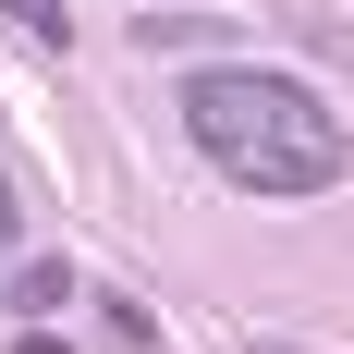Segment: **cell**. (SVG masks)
I'll list each match as a JSON object with an SVG mask.
<instances>
[{
  "mask_svg": "<svg viewBox=\"0 0 354 354\" xmlns=\"http://www.w3.org/2000/svg\"><path fill=\"white\" fill-rule=\"evenodd\" d=\"M183 147H196L220 183L269 196V208L330 196V183L354 171L342 110H330L306 73H269V62H208L196 73V86H183Z\"/></svg>",
  "mask_w": 354,
  "mask_h": 354,
  "instance_id": "6da1fadb",
  "label": "cell"
},
{
  "mask_svg": "<svg viewBox=\"0 0 354 354\" xmlns=\"http://www.w3.org/2000/svg\"><path fill=\"white\" fill-rule=\"evenodd\" d=\"M0 25H25L37 49H73V12H62V0H0Z\"/></svg>",
  "mask_w": 354,
  "mask_h": 354,
  "instance_id": "7a4b0ae2",
  "label": "cell"
},
{
  "mask_svg": "<svg viewBox=\"0 0 354 354\" xmlns=\"http://www.w3.org/2000/svg\"><path fill=\"white\" fill-rule=\"evenodd\" d=\"M62 293H73V269H62V257H25V281H12V306L37 318V306H62Z\"/></svg>",
  "mask_w": 354,
  "mask_h": 354,
  "instance_id": "3957f363",
  "label": "cell"
},
{
  "mask_svg": "<svg viewBox=\"0 0 354 354\" xmlns=\"http://www.w3.org/2000/svg\"><path fill=\"white\" fill-rule=\"evenodd\" d=\"M245 354H306V342H245Z\"/></svg>",
  "mask_w": 354,
  "mask_h": 354,
  "instance_id": "277c9868",
  "label": "cell"
}]
</instances>
